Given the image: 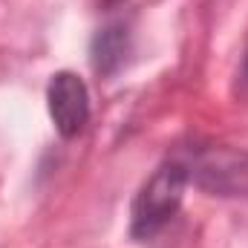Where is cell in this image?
<instances>
[{
  "mask_svg": "<svg viewBox=\"0 0 248 248\" xmlns=\"http://www.w3.org/2000/svg\"><path fill=\"white\" fill-rule=\"evenodd\" d=\"M190 182L187 176V165L182 156H173L168 162H162L153 176L139 187L133 208H130V237L144 243L150 237H156L179 211L182 199H185V187Z\"/></svg>",
  "mask_w": 248,
  "mask_h": 248,
  "instance_id": "6da1fadb",
  "label": "cell"
},
{
  "mask_svg": "<svg viewBox=\"0 0 248 248\" xmlns=\"http://www.w3.org/2000/svg\"><path fill=\"white\" fill-rule=\"evenodd\" d=\"M187 165L190 182L219 193V196H248V153H237L228 147H202Z\"/></svg>",
  "mask_w": 248,
  "mask_h": 248,
  "instance_id": "7a4b0ae2",
  "label": "cell"
},
{
  "mask_svg": "<svg viewBox=\"0 0 248 248\" xmlns=\"http://www.w3.org/2000/svg\"><path fill=\"white\" fill-rule=\"evenodd\" d=\"M46 107H49V119L55 124V130L63 139H75L90 122L87 84L69 69L55 72L46 87Z\"/></svg>",
  "mask_w": 248,
  "mask_h": 248,
  "instance_id": "3957f363",
  "label": "cell"
},
{
  "mask_svg": "<svg viewBox=\"0 0 248 248\" xmlns=\"http://www.w3.org/2000/svg\"><path fill=\"white\" fill-rule=\"evenodd\" d=\"M127 52H130V29L124 23H107L104 29L95 32L93 44H90V61L93 69L101 75V78H110L116 75L127 61Z\"/></svg>",
  "mask_w": 248,
  "mask_h": 248,
  "instance_id": "277c9868",
  "label": "cell"
},
{
  "mask_svg": "<svg viewBox=\"0 0 248 248\" xmlns=\"http://www.w3.org/2000/svg\"><path fill=\"white\" fill-rule=\"evenodd\" d=\"M124 0H101V6H107V9H113V6H122Z\"/></svg>",
  "mask_w": 248,
  "mask_h": 248,
  "instance_id": "5b68a950",
  "label": "cell"
},
{
  "mask_svg": "<svg viewBox=\"0 0 248 248\" xmlns=\"http://www.w3.org/2000/svg\"><path fill=\"white\" fill-rule=\"evenodd\" d=\"M243 72H246V78H248V55H246V61H243Z\"/></svg>",
  "mask_w": 248,
  "mask_h": 248,
  "instance_id": "8992f818",
  "label": "cell"
}]
</instances>
